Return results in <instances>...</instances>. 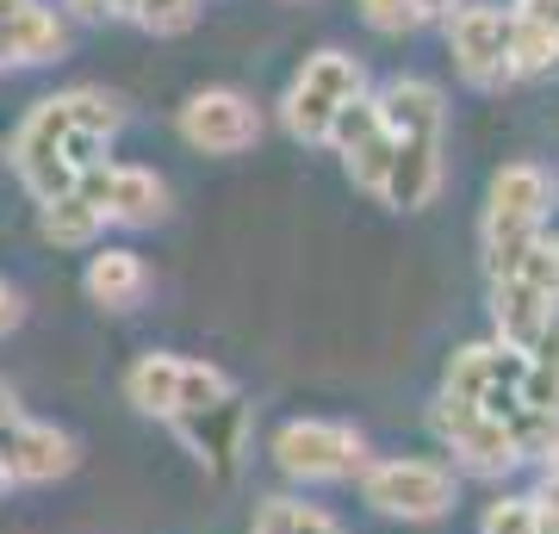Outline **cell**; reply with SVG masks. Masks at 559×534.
Instances as JSON below:
<instances>
[{
  "label": "cell",
  "mask_w": 559,
  "mask_h": 534,
  "mask_svg": "<svg viewBox=\"0 0 559 534\" xmlns=\"http://www.w3.org/2000/svg\"><path fill=\"white\" fill-rule=\"evenodd\" d=\"M124 131V99L106 87H62V94L38 99L20 119L7 162L25 180V193L50 205L57 193H69L87 168H100L112 138Z\"/></svg>",
  "instance_id": "cell-1"
},
{
  "label": "cell",
  "mask_w": 559,
  "mask_h": 534,
  "mask_svg": "<svg viewBox=\"0 0 559 534\" xmlns=\"http://www.w3.org/2000/svg\"><path fill=\"white\" fill-rule=\"evenodd\" d=\"M168 218V180L143 162H112L106 156L100 168L57 193L50 205L38 212V230L44 242L57 249H94L106 237V224H124V230H150V224Z\"/></svg>",
  "instance_id": "cell-2"
},
{
  "label": "cell",
  "mask_w": 559,
  "mask_h": 534,
  "mask_svg": "<svg viewBox=\"0 0 559 534\" xmlns=\"http://www.w3.org/2000/svg\"><path fill=\"white\" fill-rule=\"evenodd\" d=\"M373 99H380L385 138H392L385 205L392 212L436 205L441 180H448V99H441V87L423 75H392Z\"/></svg>",
  "instance_id": "cell-3"
},
{
  "label": "cell",
  "mask_w": 559,
  "mask_h": 534,
  "mask_svg": "<svg viewBox=\"0 0 559 534\" xmlns=\"http://www.w3.org/2000/svg\"><path fill=\"white\" fill-rule=\"evenodd\" d=\"M441 392L460 397V404H473L479 416H491L510 448L528 460H547L559 448V423L535 404L528 392V355L516 348H503V342H473V348H460L448 360V373H441Z\"/></svg>",
  "instance_id": "cell-4"
},
{
  "label": "cell",
  "mask_w": 559,
  "mask_h": 534,
  "mask_svg": "<svg viewBox=\"0 0 559 534\" xmlns=\"http://www.w3.org/2000/svg\"><path fill=\"white\" fill-rule=\"evenodd\" d=\"M547 218H554V175L540 162H510V168H498L491 187H485V212H479L485 274H498L516 256H528L547 237Z\"/></svg>",
  "instance_id": "cell-5"
},
{
  "label": "cell",
  "mask_w": 559,
  "mask_h": 534,
  "mask_svg": "<svg viewBox=\"0 0 559 534\" xmlns=\"http://www.w3.org/2000/svg\"><path fill=\"white\" fill-rule=\"evenodd\" d=\"M237 392L224 367L212 360H193V355H138L124 367V404L138 416H156L168 429H180L187 416L212 411L224 397Z\"/></svg>",
  "instance_id": "cell-6"
},
{
  "label": "cell",
  "mask_w": 559,
  "mask_h": 534,
  "mask_svg": "<svg viewBox=\"0 0 559 534\" xmlns=\"http://www.w3.org/2000/svg\"><path fill=\"white\" fill-rule=\"evenodd\" d=\"M485 286H491V323H498V342H503V348H516V355H528V348H535V342L559 323L554 230H547L528 256L510 261V268L485 274Z\"/></svg>",
  "instance_id": "cell-7"
},
{
  "label": "cell",
  "mask_w": 559,
  "mask_h": 534,
  "mask_svg": "<svg viewBox=\"0 0 559 534\" xmlns=\"http://www.w3.org/2000/svg\"><path fill=\"white\" fill-rule=\"evenodd\" d=\"M367 94V69H360L348 50H318V57L299 62V75L286 81V94H280V124H286V138L293 143H311L323 150L336 119Z\"/></svg>",
  "instance_id": "cell-8"
},
{
  "label": "cell",
  "mask_w": 559,
  "mask_h": 534,
  "mask_svg": "<svg viewBox=\"0 0 559 534\" xmlns=\"http://www.w3.org/2000/svg\"><path fill=\"white\" fill-rule=\"evenodd\" d=\"M367 510L392 515V522H441L460 503V478L441 460L417 454H392V460H367V473L355 478Z\"/></svg>",
  "instance_id": "cell-9"
},
{
  "label": "cell",
  "mask_w": 559,
  "mask_h": 534,
  "mask_svg": "<svg viewBox=\"0 0 559 534\" xmlns=\"http://www.w3.org/2000/svg\"><path fill=\"white\" fill-rule=\"evenodd\" d=\"M274 466L293 485H348L367 473V436L330 416H299V423H280L274 429Z\"/></svg>",
  "instance_id": "cell-10"
},
{
  "label": "cell",
  "mask_w": 559,
  "mask_h": 534,
  "mask_svg": "<svg viewBox=\"0 0 559 534\" xmlns=\"http://www.w3.org/2000/svg\"><path fill=\"white\" fill-rule=\"evenodd\" d=\"M448 57H454V75L479 94H498V87H516V62H510V7H491V0H460L448 13Z\"/></svg>",
  "instance_id": "cell-11"
},
{
  "label": "cell",
  "mask_w": 559,
  "mask_h": 534,
  "mask_svg": "<svg viewBox=\"0 0 559 534\" xmlns=\"http://www.w3.org/2000/svg\"><path fill=\"white\" fill-rule=\"evenodd\" d=\"M75 466H81L75 436H62L57 423L25 416L13 385L0 379V473H7V485H57Z\"/></svg>",
  "instance_id": "cell-12"
},
{
  "label": "cell",
  "mask_w": 559,
  "mask_h": 534,
  "mask_svg": "<svg viewBox=\"0 0 559 534\" xmlns=\"http://www.w3.org/2000/svg\"><path fill=\"white\" fill-rule=\"evenodd\" d=\"M175 131L200 156H242L261 138V106L249 94H237V87H200V94L180 106Z\"/></svg>",
  "instance_id": "cell-13"
},
{
  "label": "cell",
  "mask_w": 559,
  "mask_h": 534,
  "mask_svg": "<svg viewBox=\"0 0 559 534\" xmlns=\"http://www.w3.org/2000/svg\"><path fill=\"white\" fill-rule=\"evenodd\" d=\"M429 429H436V441L454 454L460 473H473V478H510L522 466V454L510 448V436H503L498 423H491V416H479L473 404L448 397V392H436Z\"/></svg>",
  "instance_id": "cell-14"
},
{
  "label": "cell",
  "mask_w": 559,
  "mask_h": 534,
  "mask_svg": "<svg viewBox=\"0 0 559 534\" xmlns=\"http://www.w3.org/2000/svg\"><path fill=\"white\" fill-rule=\"evenodd\" d=\"M323 150H336V156H342V175L355 180L360 193L385 199V175H392V138H385V119H380V99H373V94H360L355 106L342 112Z\"/></svg>",
  "instance_id": "cell-15"
},
{
  "label": "cell",
  "mask_w": 559,
  "mask_h": 534,
  "mask_svg": "<svg viewBox=\"0 0 559 534\" xmlns=\"http://www.w3.org/2000/svg\"><path fill=\"white\" fill-rule=\"evenodd\" d=\"M69 50V20L50 0H0V69H44Z\"/></svg>",
  "instance_id": "cell-16"
},
{
  "label": "cell",
  "mask_w": 559,
  "mask_h": 534,
  "mask_svg": "<svg viewBox=\"0 0 559 534\" xmlns=\"http://www.w3.org/2000/svg\"><path fill=\"white\" fill-rule=\"evenodd\" d=\"M175 436L193 448V460H200L212 478H230L242 466V441H249V404H242V392H230L224 404L187 416Z\"/></svg>",
  "instance_id": "cell-17"
},
{
  "label": "cell",
  "mask_w": 559,
  "mask_h": 534,
  "mask_svg": "<svg viewBox=\"0 0 559 534\" xmlns=\"http://www.w3.org/2000/svg\"><path fill=\"white\" fill-rule=\"evenodd\" d=\"M81 286H87V298L100 311H138L143 298H150V261L138 249H94Z\"/></svg>",
  "instance_id": "cell-18"
},
{
  "label": "cell",
  "mask_w": 559,
  "mask_h": 534,
  "mask_svg": "<svg viewBox=\"0 0 559 534\" xmlns=\"http://www.w3.org/2000/svg\"><path fill=\"white\" fill-rule=\"evenodd\" d=\"M510 62H516V81H535L559 69V25L540 0H516L510 7Z\"/></svg>",
  "instance_id": "cell-19"
},
{
  "label": "cell",
  "mask_w": 559,
  "mask_h": 534,
  "mask_svg": "<svg viewBox=\"0 0 559 534\" xmlns=\"http://www.w3.org/2000/svg\"><path fill=\"white\" fill-rule=\"evenodd\" d=\"M249 534H348L323 503H305V497H267L249 522Z\"/></svg>",
  "instance_id": "cell-20"
},
{
  "label": "cell",
  "mask_w": 559,
  "mask_h": 534,
  "mask_svg": "<svg viewBox=\"0 0 559 534\" xmlns=\"http://www.w3.org/2000/svg\"><path fill=\"white\" fill-rule=\"evenodd\" d=\"M454 7L460 0H360V20L380 38H404V32H423V25H441Z\"/></svg>",
  "instance_id": "cell-21"
},
{
  "label": "cell",
  "mask_w": 559,
  "mask_h": 534,
  "mask_svg": "<svg viewBox=\"0 0 559 534\" xmlns=\"http://www.w3.org/2000/svg\"><path fill=\"white\" fill-rule=\"evenodd\" d=\"M200 20V0H124V25H138L150 38H175Z\"/></svg>",
  "instance_id": "cell-22"
},
{
  "label": "cell",
  "mask_w": 559,
  "mask_h": 534,
  "mask_svg": "<svg viewBox=\"0 0 559 534\" xmlns=\"http://www.w3.org/2000/svg\"><path fill=\"white\" fill-rule=\"evenodd\" d=\"M528 392H535V404L559 423V323L528 348Z\"/></svg>",
  "instance_id": "cell-23"
},
{
  "label": "cell",
  "mask_w": 559,
  "mask_h": 534,
  "mask_svg": "<svg viewBox=\"0 0 559 534\" xmlns=\"http://www.w3.org/2000/svg\"><path fill=\"white\" fill-rule=\"evenodd\" d=\"M479 534H540V515H535V497H498L485 510Z\"/></svg>",
  "instance_id": "cell-24"
},
{
  "label": "cell",
  "mask_w": 559,
  "mask_h": 534,
  "mask_svg": "<svg viewBox=\"0 0 559 534\" xmlns=\"http://www.w3.org/2000/svg\"><path fill=\"white\" fill-rule=\"evenodd\" d=\"M20 323H25V305H20V293H13V286L0 280V336H13Z\"/></svg>",
  "instance_id": "cell-25"
},
{
  "label": "cell",
  "mask_w": 559,
  "mask_h": 534,
  "mask_svg": "<svg viewBox=\"0 0 559 534\" xmlns=\"http://www.w3.org/2000/svg\"><path fill=\"white\" fill-rule=\"evenodd\" d=\"M540 7H547V13H554V25H559V0H540Z\"/></svg>",
  "instance_id": "cell-26"
},
{
  "label": "cell",
  "mask_w": 559,
  "mask_h": 534,
  "mask_svg": "<svg viewBox=\"0 0 559 534\" xmlns=\"http://www.w3.org/2000/svg\"><path fill=\"white\" fill-rule=\"evenodd\" d=\"M554 274H559V237H554Z\"/></svg>",
  "instance_id": "cell-27"
},
{
  "label": "cell",
  "mask_w": 559,
  "mask_h": 534,
  "mask_svg": "<svg viewBox=\"0 0 559 534\" xmlns=\"http://www.w3.org/2000/svg\"><path fill=\"white\" fill-rule=\"evenodd\" d=\"M7 491H13V485H7V473H0V497H7Z\"/></svg>",
  "instance_id": "cell-28"
}]
</instances>
